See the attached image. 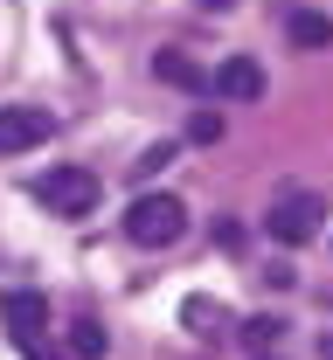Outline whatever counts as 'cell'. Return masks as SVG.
I'll list each match as a JSON object with an SVG mask.
<instances>
[{"instance_id": "1", "label": "cell", "mask_w": 333, "mask_h": 360, "mask_svg": "<svg viewBox=\"0 0 333 360\" xmlns=\"http://www.w3.org/2000/svg\"><path fill=\"white\" fill-rule=\"evenodd\" d=\"M35 201H42L49 215H63V222H84L97 201H104V187H97L91 167H49V174H35Z\"/></svg>"}, {"instance_id": "2", "label": "cell", "mask_w": 333, "mask_h": 360, "mask_svg": "<svg viewBox=\"0 0 333 360\" xmlns=\"http://www.w3.org/2000/svg\"><path fill=\"white\" fill-rule=\"evenodd\" d=\"M0 333H7L28 360H56V347H49V298L42 291H7V298H0Z\"/></svg>"}, {"instance_id": "3", "label": "cell", "mask_w": 333, "mask_h": 360, "mask_svg": "<svg viewBox=\"0 0 333 360\" xmlns=\"http://www.w3.org/2000/svg\"><path fill=\"white\" fill-rule=\"evenodd\" d=\"M125 236H132L139 250H167V243L188 236V208H181L174 194H139V201L125 208Z\"/></svg>"}, {"instance_id": "4", "label": "cell", "mask_w": 333, "mask_h": 360, "mask_svg": "<svg viewBox=\"0 0 333 360\" xmlns=\"http://www.w3.org/2000/svg\"><path fill=\"white\" fill-rule=\"evenodd\" d=\"M320 222H327V208H320V194H278V208L264 215V229L285 243V250H299V243H313L320 236Z\"/></svg>"}, {"instance_id": "5", "label": "cell", "mask_w": 333, "mask_h": 360, "mask_svg": "<svg viewBox=\"0 0 333 360\" xmlns=\"http://www.w3.org/2000/svg\"><path fill=\"white\" fill-rule=\"evenodd\" d=\"M49 139H56V111H42V104H7L0 111V160L7 153H35Z\"/></svg>"}, {"instance_id": "6", "label": "cell", "mask_w": 333, "mask_h": 360, "mask_svg": "<svg viewBox=\"0 0 333 360\" xmlns=\"http://www.w3.org/2000/svg\"><path fill=\"white\" fill-rule=\"evenodd\" d=\"M208 90L250 104V97H264V63H257V56H222V63L208 70Z\"/></svg>"}, {"instance_id": "7", "label": "cell", "mask_w": 333, "mask_h": 360, "mask_svg": "<svg viewBox=\"0 0 333 360\" xmlns=\"http://www.w3.org/2000/svg\"><path fill=\"white\" fill-rule=\"evenodd\" d=\"M153 77H160V84H181V90H208L201 63H194V56H181V49H160V56H153Z\"/></svg>"}, {"instance_id": "8", "label": "cell", "mask_w": 333, "mask_h": 360, "mask_svg": "<svg viewBox=\"0 0 333 360\" xmlns=\"http://www.w3.org/2000/svg\"><path fill=\"white\" fill-rule=\"evenodd\" d=\"M237 340H243V347H250V354H257V360H271V347L285 340V319L257 312V319H243V333H237Z\"/></svg>"}, {"instance_id": "9", "label": "cell", "mask_w": 333, "mask_h": 360, "mask_svg": "<svg viewBox=\"0 0 333 360\" xmlns=\"http://www.w3.org/2000/svg\"><path fill=\"white\" fill-rule=\"evenodd\" d=\"M285 35H291L299 49H327V42H333V21H327V14H313V7H299V14L285 21Z\"/></svg>"}, {"instance_id": "10", "label": "cell", "mask_w": 333, "mask_h": 360, "mask_svg": "<svg viewBox=\"0 0 333 360\" xmlns=\"http://www.w3.org/2000/svg\"><path fill=\"white\" fill-rule=\"evenodd\" d=\"M70 347H77V360H104L111 354V333L97 319H70Z\"/></svg>"}, {"instance_id": "11", "label": "cell", "mask_w": 333, "mask_h": 360, "mask_svg": "<svg viewBox=\"0 0 333 360\" xmlns=\"http://www.w3.org/2000/svg\"><path fill=\"white\" fill-rule=\"evenodd\" d=\"M188 139H194V146H215V139H222V111H194V118H188Z\"/></svg>"}, {"instance_id": "12", "label": "cell", "mask_w": 333, "mask_h": 360, "mask_svg": "<svg viewBox=\"0 0 333 360\" xmlns=\"http://www.w3.org/2000/svg\"><path fill=\"white\" fill-rule=\"evenodd\" d=\"M188 333H201V340L215 333V305L208 298H188Z\"/></svg>"}, {"instance_id": "13", "label": "cell", "mask_w": 333, "mask_h": 360, "mask_svg": "<svg viewBox=\"0 0 333 360\" xmlns=\"http://www.w3.org/2000/svg\"><path fill=\"white\" fill-rule=\"evenodd\" d=\"M167 160H174V146H167V139H160V146H146V153H139V174H160V167H167Z\"/></svg>"}, {"instance_id": "14", "label": "cell", "mask_w": 333, "mask_h": 360, "mask_svg": "<svg viewBox=\"0 0 333 360\" xmlns=\"http://www.w3.org/2000/svg\"><path fill=\"white\" fill-rule=\"evenodd\" d=\"M215 7H230V0H201V14H215Z\"/></svg>"}]
</instances>
